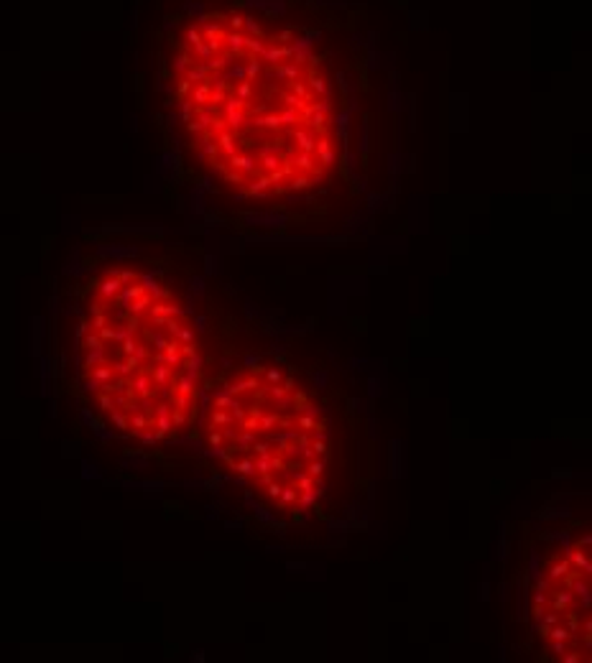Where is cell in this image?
<instances>
[{
	"mask_svg": "<svg viewBox=\"0 0 592 663\" xmlns=\"http://www.w3.org/2000/svg\"><path fill=\"white\" fill-rule=\"evenodd\" d=\"M77 375L107 426L146 447L163 444L200 411L205 357L191 314L146 271H102L82 304Z\"/></svg>",
	"mask_w": 592,
	"mask_h": 663,
	"instance_id": "cell-2",
	"label": "cell"
},
{
	"mask_svg": "<svg viewBox=\"0 0 592 663\" xmlns=\"http://www.w3.org/2000/svg\"><path fill=\"white\" fill-rule=\"evenodd\" d=\"M210 454L284 515L312 510L327 487L332 431L312 390L281 362H253L207 400Z\"/></svg>",
	"mask_w": 592,
	"mask_h": 663,
	"instance_id": "cell-3",
	"label": "cell"
},
{
	"mask_svg": "<svg viewBox=\"0 0 592 663\" xmlns=\"http://www.w3.org/2000/svg\"><path fill=\"white\" fill-rule=\"evenodd\" d=\"M176 107L207 174L245 199L319 186L337 163L334 90L294 31L210 13L176 51Z\"/></svg>",
	"mask_w": 592,
	"mask_h": 663,
	"instance_id": "cell-1",
	"label": "cell"
},
{
	"mask_svg": "<svg viewBox=\"0 0 592 663\" xmlns=\"http://www.w3.org/2000/svg\"><path fill=\"white\" fill-rule=\"evenodd\" d=\"M577 543H579V546H584V549H592V536H584V538H579Z\"/></svg>",
	"mask_w": 592,
	"mask_h": 663,
	"instance_id": "cell-4",
	"label": "cell"
}]
</instances>
